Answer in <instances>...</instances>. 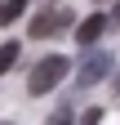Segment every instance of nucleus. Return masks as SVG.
<instances>
[{
	"label": "nucleus",
	"mask_w": 120,
	"mask_h": 125,
	"mask_svg": "<svg viewBox=\"0 0 120 125\" xmlns=\"http://www.w3.org/2000/svg\"><path fill=\"white\" fill-rule=\"evenodd\" d=\"M44 125H76V116H71V112H67V107H62V112H53V116H49V121H44Z\"/></svg>",
	"instance_id": "obj_7"
},
{
	"label": "nucleus",
	"mask_w": 120,
	"mask_h": 125,
	"mask_svg": "<svg viewBox=\"0 0 120 125\" xmlns=\"http://www.w3.org/2000/svg\"><path fill=\"white\" fill-rule=\"evenodd\" d=\"M107 31V18L102 13H89V18H80L76 22V45H85V49H94V40Z\"/></svg>",
	"instance_id": "obj_4"
},
{
	"label": "nucleus",
	"mask_w": 120,
	"mask_h": 125,
	"mask_svg": "<svg viewBox=\"0 0 120 125\" xmlns=\"http://www.w3.org/2000/svg\"><path fill=\"white\" fill-rule=\"evenodd\" d=\"M22 9H27V0H0V22L22 18Z\"/></svg>",
	"instance_id": "obj_6"
},
{
	"label": "nucleus",
	"mask_w": 120,
	"mask_h": 125,
	"mask_svg": "<svg viewBox=\"0 0 120 125\" xmlns=\"http://www.w3.org/2000/svg\"><path fill=\"white\" fill-rule=\"evenodd\" d=\"M98 121H102V107H89V112H85L76 125H98Z\"/></svg>",
	"instance_id": "obj_8"
},
{
	"label": "nucleus",
	"mask_w": 120,
	"mask_h": 125,
	"mask_svg": "<svg viewBox=\"0 0 120 125\" xmlns=\"http://www.w3.org/2000/svg\"><path fill=\"white\" fill-rule=\"evenodd\" d=\"M111 89H116V94H120V67H116V81H111Z\"/></svg>",
	"instance_id": "obj_9"
},
{
	"label": "nucleus",
	"mask_w": 120,
	"mask_h": 125,
	"mask_svg": "<svg viewBox=\"0 0 120 125\" xmlns=\"http://www.w3.org/2000/svg\"><path fill=\"white\" fill-rule=\"evenodd\" d=\"M107 72H111V54H107V49H94V54L80 62V72H76V85H94V81H102Z\"/></svg>",
	"instance_id": "obj_3"
},
{
	"label": "nucleus",
	"mask_w": 120,
	"mask_h": 125,
	"mask_svg": "<svg viewBox=\"0 0 120 125\" xmlns=\"http://www.w3.org/2000/svg\"><path fill=\"white\" fill-rule=\"evenodd\" d=\"M71 72V58H62V54H44L36 67H31V76H27V94H49V89H58L62 85V76Z\"/></svg>",
	"instance_id": "obj_1"
},
{
	"label": "nucleus",
	"mask_w": 120,
	"mask_h": 125,
	"mask_svg": "<svg viewBox=\"0 0 120 125\" xmlns=\"http://www.w3.org/2000/svg\"><path fill=\"white\" fill-rule=\"evenodd\" d=\"M62 27H71V13L67 9H44V13H36L31 18V40H44V36H53V31H62Z\"/></svg>",
	"instance_id": "obj_2"
},
{
	"label": "nucleus",
	"mask_w": 120,
	"mask_h": 125,
	"mask_svg": "<svg viewBox=\"0 0 120 125\" xmlns=\"http://www.w3.org/2000/svg\"><path fill=\"white\" fill-rule=\"evenodd\" d=\"M18 54H22V45H18V40H5V45H0V76L18 62Z\"/></svg>",
	"instance_id": "obj_5"
}]
</instances>
